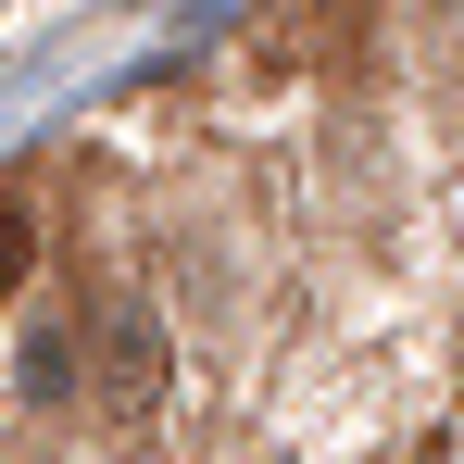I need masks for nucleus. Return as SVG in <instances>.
<instances>
[{
  "mask_svg": "<svg viewBox=\"0 0 464 464\" xmlns=\"http://www.w3.org/2000/svg\"><path fill=\"white\" fill-rule=\"evenodd\" d=\"M101 389L113 401H151L163 389V326L151 314H101Z\"/></svg>",
  "mask_w": 464,
  "mask_h": 464,
  "instance_id": "obj_1",
  "label": "nucleus"
},
{
  "mask_svg": "<svg viewBox=\"0 0 464 464\" xmlns=\"http://www.w3.org/2000/svg\"><path fill=\"white\" fill-rule=\"evenodd\" d=\"M25 251H38V227H25V201H0V302L25 289Z\"/></svg>",
  "mask_w": 464,
  "mask_h": 464,
  "instance_id": "obj_2",
  "label": "nucleus"
}]
</instances>
